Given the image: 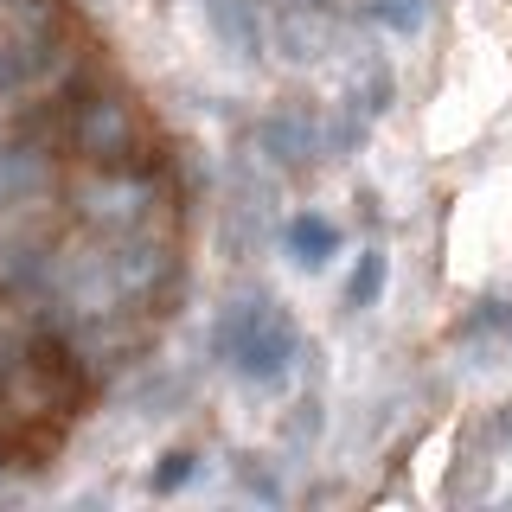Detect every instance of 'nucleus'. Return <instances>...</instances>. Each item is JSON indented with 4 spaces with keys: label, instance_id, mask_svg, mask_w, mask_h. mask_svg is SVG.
Wrapping results in <instances>:
<instances>
[{
    "label": "nucleus",
    "instance_id": "0eeeda50",
    "mask_svg": "<svg viewBox=\"0 0 512 512\" xmlns=\"http://www.w3.org/2000/svg\"><path fill=\"white\" fill-rule=\"evenodd\" d=\"M416 13H423L416 0H378V20H391L397 32H410V26H416Z\"/></svg>",
    "mask_w": 512,
    "mask_h": 512
},
{
    "label": "nucleus",
    "instance_id": "6e6552de",
    "mask_svg": "<svg viewBox=\"0 0 512 512\" xmlns=\"http://www.w3.org/2000/svg\"><path fill=\"white\" fill-rule=\"evenodd\" d=\"M13 7H26V13H58L64 0H13Z\"/></svg>",
    "mask_w": 512,
    "mask_h": 512
},
{
    "label": "nucleus",
    "instance_id": "20e7f679",
    "mask_svg": "<svg viewBox=\"0 0 512 512\" xmlns=\"http://www.w3.org/2000/svg\"><path fill=\"white\" fill-rule=\"evenodd\" d=\"M122 141H128L122 103H90V109H84V154H116Z\"/></svg>",
    "mask_w": 512,
    "mask_h": 512
},
{
    "label": "nucleus",
    "instance_id": "423d86ee",
    "mask_svg": "<svg viewBox=\"0 0 512 512\" xmlns=\"http://www.w3.org/2000/svg\"><path fill=\"white\" fill-rule=\"evenodd\" d=\"M186 474H192V455H186V448H173V455H167V461L154 468V493H173V487H180Z\"/></svg>",
    "mask_w": 512,
    "mask_h": 512
},
{
    "label": "nucleus",
    "instance_id": "7ed1b4c3",
    "mask_svg": "<svg viewBox=\"0 0 512 512\" xmlns=\"http://www.w3.org/2000/svg\"><path fill=\"white\" fill-rule=\"evenodd\" d=\"M205 13L237 58H256V0H205Z\"/></svg>",
    "mask_w": 512,
    "mask_h": 512
},
{
    "label": "nucleus",
    "instance_id": "39448f33",
    "mask_svg": "<svg viewBox=\"0 0 512 512\" xmlns=\"http://www.w3.org/2000/svg\"><path fill=\"white\" fill-rule=\"evenodd\" d=\"M378 295H384V250H365L352 282H346V308H372Z\"/></svg>",
    "mask_w": 512,
    "mask_h": 512
},
{
    "label": "nucleus",
    "instance_id": "f03ea898",
    "mask_svg": "<svg viewBox=\"0 0 512 512\" xmlns=\"http://www.w3.org/2000/svg\"><path fill=\"white\" fill-rule=\"evenodd\" d=\"M288 256H295L301 269H327L333 256H340V224L320 218V212L288 218Z\"/></svg>",
    "mask_w": 512,
    "mask_h": 512
},
{
    "label": "nucleus",
    "instance_id": "f257e3e1",
    "mask_svg": "<svg viewBox=\"0 0 512 512\" xmlns=\"http://www.w3.org/2000/svg\"><path fill=\"white\" fill-rule=\"evenodd\" d=\"M218 352L244 384H282L301 359V333L269 295H256V301H237L218 320Z\"/></svg>",
    "mask_w": 512,
    "mask_h": 512
}]
</instances>
